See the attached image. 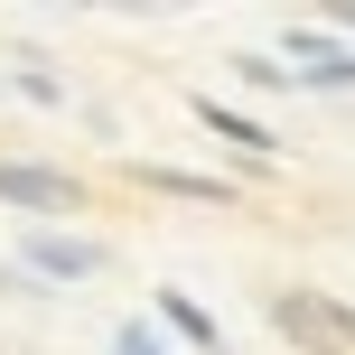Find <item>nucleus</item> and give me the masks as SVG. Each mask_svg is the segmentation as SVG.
Here are the masks:
<instances>
[{
    "label": "nucleus",
    "mask_w": 355,
    "mask_h": 355,
    "mask_svg": "<svg viewBox=\"0 0 355 355\" xmlns=\"http://www.w3.org/2000/svg\"><path fill=\"white\" fill-rule=\"evenodd\" d=\"M271 318H281L290 337H318V346H355V318H346V309H327V300H309V290H281V300H271Z\"/></svg>",
    "instance_id": "nucleus-1"
},
{
    "label": "nucleus",
    "mask_w": 355,
    "mask_h": 355,
    "mask_svg": "<svg viewBox=\"0 0 355 355\" xmlns=\"http://www.w3.org/2000/svg\"><path fill=\"white\" fill-rule=\"evenodd\" d=\"M0 196H10V206H37V215H66V206H75V178H56V168H19V159H0Z\"/></svg>",
    "instance_id": "nucleus-2"
},
{
    "label": "nucleus",
    "mask_w": 355,
    "mask_h": 355,
    "mask_svg": "<svg viewBox=\"0 0 355 355\" xmlns=\"http://www.w3.org/2000/svg\"><path fill=\"white\" fill-rule=\"evenodd\" d=\"M94 262H103L94 243H56V234H37V243H28V271H47V281H85Z\"/></svg>",
    "instance_id": "nucleus-3"
},
{
    "label": "nucleus",
    "mask_w": 355,
    "mask_h": 355,
    "mask_svg": "<svg viewBox=\"0 0 355 355\" xmlns=\"http://www.w3.org/2000/svg\"><path fill=\"white\" fill-rule=\"evenodd\" d=\"M159 318H168V327H178V337H187L196 355H225V337H215V318H206L196 300H178V290H159Z\"/></svg>",
    "instance_id": "nucleus-4"
},
{
    "label": "nucleus",
    "mask_w": 355,
    "mask_h": 355,
    "mask_svg": "<svg viewBox=\"0 0 355 355\" xmlns=\"http://www.w3.org/2000/svg\"><path fill=\"white\" fill-rule=\"evenodd\" d=\"M196 112H206V131H215V141H234V150H271V131H262V122H243V112H225L215 94H206Z\"/></svg>",
    "instance_id": "nucleus-5"
},
{
    "label": "nucleus",
    "mask_w": 355,
    "mask_h": 355,
    "mask_svg": "<svg viewBox=\"0 0 355 355\" xmlns=\"http://www.w3.org/2000/svg\"><path fill=\"white\" fill-rule=\"evenodd\" d=\"M290 56H309V75H318V85H355V56H346V47H318V37H290Z\"/></svg>",
    "instance_id": "nucleus-6"
},
{
    "label": "nucleus",
    "mask_w": 355,
    "mask_h": 355,
    "mask_svg": "<svg viewBox=\"0 0 355 355\" xmlns=\"http://www.w3.org/2000/svg\"><path fill=\"white\" fill-rule=\"evenodd\" d=\"M234 66H243V85H262V94H271V85H290V66H271V56H234Z\"/></svg>",
    "instance_id": "nucleus-7"
},
{
    "label": "nucleus",
    "mask_w": 355,
    "mask_h": 355,
    "mask_svg": "<svg viewBox=\"0 0 355 355\" xmlns=\"http://www.w3.org/2000/svg\"><path fill=\"white\" fill-rule=\"evenodd\" d=\"M112 355H159V337H150V327H141V318H131V327H122V337H112Z\"/></svg>",
    "instance_id": "nucleus-8"
},
{
    "label": "nucleus",
    "mask_w": 355,
    "mask_h": 355,
    "mask_svg": "<svg viewBox=\"0 0 355 355\" xmlns=\"http://www.w3.org/2000/svg\"><path fill=\"white\" fill-rule=\"evenodd\" d=\"M337 28H355V10H337Z\"/></svg>",
    "instance_id": "nucleus-9"
}]
</instances>
